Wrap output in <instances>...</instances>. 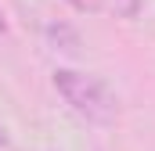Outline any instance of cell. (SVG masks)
Returning a JSON list of instances; mask_svg holds the SVG:
<instances>
[{"instance_id": "5", "label": "cell", "mask_w": 155, "mask_h": 151, "mask_svg": "<svg viewBox=\"0 0 155 151\" xmlns=\"http://www.w3.org/2000/svg\"><path fill=\"white\" fill-rule=\"evenodd\" d=\"M0 29H4V11H0Z\"/></svg>"}, {"instance_id": "2", "label": "cell", "mask_w": 155, "mask_h": 151, "mask_svg": "<svg viewBox=\"0 0 155 151\" xmlns=\"http://www.w3.org/2000/svg\"><path fill=\"white\" fill-rule=\"evenodd\" d=\"M108 11H116L119 18H137L141 14V0H101Z\"/></svg>"}, {"instance_id": "1", "label": "cell", "mask_w": 155, "mask_h": 151, "mask_svg": "<svg viewBox=\"0 0 155 151\" xmlns=\"http://www.w3.org/2000/svg\"><path fill=\"white\" fill-rule=\"evenodd\" d=\"M54 90L61 94V101L87 122L94 126H108L116 122V94L108 90L105 79L97 76H87V72H76V69H58L54 72Z\"/></svg>"}, {"instance_id": "3", "label": "cell", "mask_w": 155, "mask_h": 151, "mask_svg": "<svg viewBox=\"0 0 155 151\" xmlns=\"http://www.w3.org/2000/svg\"><path fill=\"white\" fill-rule=\"evenodd\" d=\"M7 144V130H4V122H0V148Z\"/></svg>"}, {"instance_id": "4", "label": "cell", "mask_w": 155, "mask_h": 151, "mask_svg": "<svg viewBox=\"0 0 155 151\" xmlns=\"http://www.w3.org/2000/svg\"><path fill=\"white\" fill-rule=\"evenodd\" d=\"M65 4H72V7H79V11L87 7V0H65Z\"/></svg>"}]
</instances>
